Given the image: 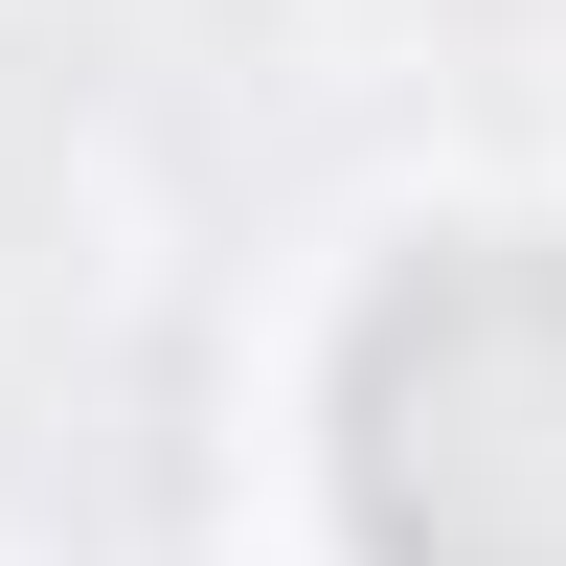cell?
Listing matches in <instances>:
<instances>
[{"instance_id":"6da1fadb","label":"cell","mask_w":566,"mask_h":566,"mask_svg":"<svg viewBox=\"0 0 566 566\" xmlns=\"http://www.w3.org/2000/svg\"><path fill=\"white\" fill-rule=\"evenodd\" d=\"M340 499H363V566H566V250L544 227H476L363 317Z\"/></svg>"}]
</instances>
